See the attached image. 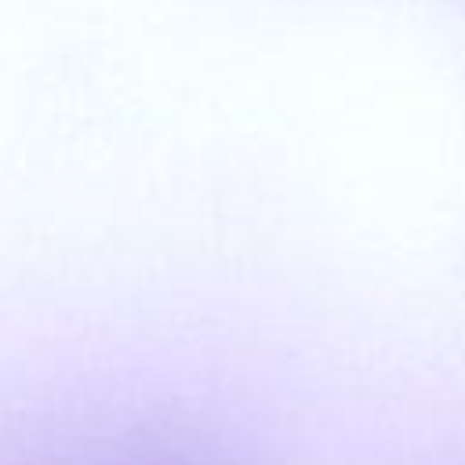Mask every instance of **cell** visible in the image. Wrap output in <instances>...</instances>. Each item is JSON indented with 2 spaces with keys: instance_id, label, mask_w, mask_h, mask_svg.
Masks as SVG:
<instances>
[{
  "instance_id": "1",
  "label": "cell",
  "mask_w": 465,
  "mask_h": 465,
  "mask_svg": "<svg viewBox=\"0 0 465 465\" xmlns=\"http://www.w3.org/2000/svg\"><path fill=\"white\" fill-rule=\"evenodd\" d=\"M145 465H207V461H196V458H182V454H167V458H153Z\"/></svg>"
}]
</instances>
